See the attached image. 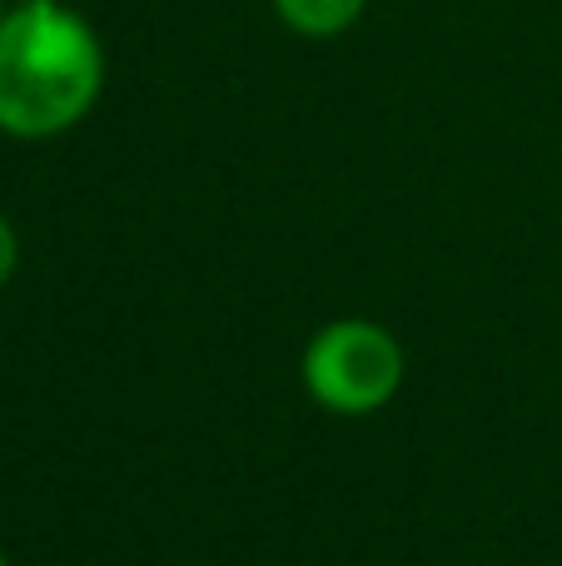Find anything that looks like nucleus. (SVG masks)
<instances>
[{"mask_svg":"<svg viewBox=\"0 0 562 566\" xmlns=\"http://www.w3.org/2000/svg\"><path fill=\"white\" fill-rule=\"evenodd\" d=\"M105 95V40L70 0L0 15V135H70Z\"/></svg>","mask_w":562,"mask_h":566,"instance_id":"1","label":"nucleus"},{"mask_svg":"<svg viewBox=\"0 0 562 566\" xmlns=\"http://www.w3.org/2000/svg\"><path fill=\"white\" fill-rule=\"evenodd\" d=\"M408 353L378 318H334L309 333L299 353V382L334 418H374L398 398Z\"/></svg>","mask_w":562,"mask_h":566,"instance_id":"2","label":"nucleus"},{"mask_svg":"<svg viewBox=\"0 0 562 566\" xmlns=\"http://www.w3.org/2000/svg\"><path fill=\"white\" fill-rule=\"evenodd\" d=\"M279 25H289L304 40H339L364 20L368 0H269Z\"/></svg>","mask_w":562,"mask_h":566,"instance_id":"3","label":"nucleus"},{"mask_svg":"<svg viewBox=\"0 0 562 566\" xmlns=\"http://www.w3.org/2000/svg\"><path fill=\"white\" fill-rule=\"evenodd\" d=\"M15 269H20V234H15V224L0 214V289L15 279Z\"/></svg>","mask_w":562,"mask_h":566,"instance_id":"4","label":"nucleus"},{"mask_svg":"<svg viewBox=\"0 0 562 566\" xmlns=\"http://www.w3.org/2000/svg\"><path fill=\"white\" fill-rule=\"evenodd\" d=\"M10 6H50V0H10Z\"/></svg>","mask_w":562,"mask_h":566,"instance_id":"5","label":"nucleus"},{"mask_svg":"<svg viewBox=\"0 0 562 566\" xmlns=\"http://www.w3.org/2000/svg\"><path fill=\"white\" fill-rule=\"evenodd\" d=\"M6 6H10V0H0V15H6Z\"/></svg>","mask_w":562,"mask_h":566,"instance_id":"6","label":"nucleus"},{"mask_svg":"<svg viewBox=\"0 0 562 566\" xmlns=\"http://www.w3.org/2000/svg\"><path fill=\"white\" fill-rule=\"evenodd\" d=\"M0 566H10V562H6V552H0Z\"/></svg>","mask_w":562,"mask_h":566,"instance_id":"7","label":"nucleus"}]
</instances>
